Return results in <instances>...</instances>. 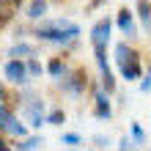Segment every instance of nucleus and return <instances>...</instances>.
<instances>
[{
	"instance_id": "20e7f679",
	"label": "nucleus",
	"mask_w": 151,
	"mask_h": 151,
	"mask_svg": "<svg viewBox=\"0 0 151 151\" xmlns=\"http://www.w3.org/2000/svg\"><path fill=\"white\" fill-rule=\"evenodd\" d=\"M110 30H113L110 19H99V22L93 25V30H91V41H93V50H96V52H102L104 47H107V41H110Z\"/></svg>"
},
{
	"instance_id": "a211bd4d",
	"label": "nucleus",
	"mask_w": 151,
	"mask_h": 151,
	"mask_svg": "<svg viewBox=\"0 0 151 151\" xmlns=\"http://www.w3.org/2000/svg\"><path fill=\"white\" fill-rule=\"evenodd\" d=\"M63 143H69V146H77V143H80V135H63Z\"/></svg>"
},
{
	"instance_id": "412c9836",
	"label": "nucleus",
	"mask_w": 151,
	"mask_h": 151,
	"mask_svg": "<svg viewBox=\"0 0 151 151\" xmlns=\"http://www.w3.org/2000/svg\"><path fill=\"white\" fill-rule=\"evenodd\" d=\"M140 88H143V91H151V74L143 80V85H140Z\"/></svg>"
},
{
	"instance_id": "b1692460",
	"label": "nucleus",
	"mask_w": 151,
	"mask_h": 151,
	"mask_svg": "<svg viewBox=\"0 0 151 151\" xmlns=\"http://www.w3.org/2000/svg\"><path fill=\"white\" fill-rule=\"evenodd\" d=\"M0 146H3V140H0Z\"/></svg>"
},
{
	"instance_id": "1a4fd4ad",
	"label": "nucleus",
	"mask_w": 151,
	"mask_h": 151,
	"mask_svg": "<svg viewBox=\"0 0 151 151\" xmlns=\"http://www.w3.org/2000/svg\"><path fill=\"white\" fill-rule=\"evenodd\" d=\"M137 11H140V19H143V28L151 33V3L148 0H137Z\"/></svg>"
},
{
	"instance_id": "dca6fc26",
	"label": "nucleus",
	"mask_w": 151,
	"mask_h": 151,
	"mask_svg": "<svg viewBox=\"0 0 151 151\" xmlns=\"http://www.w3.org/2000/svg\"><path fill=\"white\" fill-rule=\"evenodd\" d=\"M132 135H135V140H137V143H143V140H146V135H143V129H140L137 124H132Z\"/></svg>"
},
{
	"instance_id": "f3484780",
	"label": "nucleus",
	"mask_w": 151,
	"mask_h": 151,
	"mask_svg": "<svg viewBox=\"0 0 151 151\" xmlns=\"http://www.w3.org/2000/svg\"><path fill=\"white\" fill-rule=\"evenodd\" d=\"M47 121H50V124H60V121H63V113H60V110H52Z\"/></svg>"
},
{
	"instance_id": "f03ea898",
	"label": "nucleus",
	"mask_w": 151,
	"mask_h": 151,
	"mask_svg": "<svg viewBox=\"0 0 151 151\" xmlns=\"http://www.w3.org/2000/svg\"><path fill=\"white\" fill-rule=\"evenodd\" d=\"M115 63H118L124 80H137L140 77V60L127 44H115Z\"/></svg>"
},
{
	"instance_id": "aec40b11",
	"label": "nucleus",
	"mask_w": 151,
	"mask_h": 151,
	"mask_svg": "<svg viewBox=\"0 0 151 151\" xmlns=\"http://www.w3.org/2000/svg\"><path fill=\"white\" fill-rule=\"evenodd\" d=\"M129 146H132V143H129V137H124V140H121V148H118V151H129Z\"/></svg>"
},
{
	"instance_id": "6ab92c4d",
	"label": "nucleus",
	"mask_w": 151,
	"mask_h": 151,
	"mask_svg": "<svg viewBox=\"0 0 151 151\" xmlns=\"http://www.w3.org/2000/svg\"><path fill=\"white\" fill-rule=\"evenodd\" d=\"M28 72L30 74H41V66L36 63V60H30V63H28Z\"/></svg>"
},
{
	"instance_id": "7ed1b4c3",
	"label": "nucleus",
	"mask_w": 151,
	"mask_h": 151,
	"mask_svg": "<svg viewBox=\"0 0 151 151\" xmlns=\"http://www.w3.org/2000/svg\"><path fill=\"white\" fill-rule=\"evenodd\" d=\"M0 129L8 132V135H17V137H25V127L19 121H17V115L6 107V104H0Z\"/></svg>"
},
{
	"instance_id": "f257e3e1",
	"label": "nucleus",
	"mask_w": 151,
	"mask_h": 151,
	"mask_svg": "<svg viewBox=\"0 0 151 151\" xmlns=\"http://www.w3.org/2000/svg\"><path fill=\"white\" fill-rule=\"evenodd\" d=\"M36 36L44 41H52V44H69L80 36V28L69 19H47V22L39 25Z\"/></svg>"
},
{
	"instance_id": "0eeeda50",
	"label": "nucleus",
	"mask_w": 151,
	"mask_h": 151,
	"mask_svg": "<svg viewBox=\"0 0 151 151\" xmlns=\"http://www.w3.org/2000/svg\"><path fill=\"white\" fill-rule=\"evenodd\" d=\"M19 3L22 0H0V28L11 22V17L19 11Z\"/></svg>"
},
{
	"instance_id": "2eb2a0df",
	"label": "nucleus",
	"mask_w": 151,
	"mask_h": 151,
	"mask_svg": "<svg viewBox=\"0 0 151 151\" xmlns=\"http://www.w3.org/2000/svg\"><path fill=\"white\" fill-rule=\"evenodd\" d=\"M50 74L60 77V74H63V63H60V60H52V63H50Z\"/></svg>"
},
{
	"instance_id": "4468645a",
	"label": "nucleus",
	"mask_w": 151,
	"mask_h": 151,
	"mask_svg": "<svg viewBox=\"0 0 151 151\" xmlns=\"http://www.w3.org/2000/svg\"><path fill=\"white\" fill-rule=\"evenodd\" d=\"M39 146H41V140L39 137H30V140H25V143L19 146V151H36Z\"/></svg>"
},
{
	"instance_id": "ddd939ff",
	"label": "nucleus",
	"mask_w": 151,
	"mask_h": 151,
	"mask_svg": "<svg viewBox=\"0 0 151 151\" xmlns=\"http://www.w3.org/2000/svg\"><path fill=\"white\" fill-rule=\"evenodd\" d=\"M63 85H66V91H69V93H80V88H83L85 83L74 74V77H69V83H63Z\"/></svg>"
},
{
	"instance_id": "6e6552de",
	"label": "nucleus",
	"mask_w": 151,
	"mask_h": 151,
	"mask_svg": "<svg viewBox=\"0 0 151 151\" xmlns=\"http://www.w3.org/2000/svg\"><path fill=\"white\" fill-rule=\"evenodd\" d=\"M118 28H121V33L124 36H135V19H132V14L127 11V8H124V11L118 14Z\"/></svg>"
},
{
	"instance_id": "f8f14e48",
	"label": "nucleus",
	"mask_w": 151,
	"mask_h": 151,
	"mask_svg": "<svg viewBox=\"0 0 151 151\" xmlns=\"http://www.w3.org/2000/svg\"><path fill=\"white\" fill-rule=\"evenodd\" d=\"M11 58H17V55H28V58H33L36 55V50L30 47V44H17V47H11V52H8Z\"/></svg>"
},
{
	"instance_id": "9b49d317",
	"label": "nucleus",
	"mask_w": 151,
	"mask_h": 151,
	"mask_svg": "<svg viewBox=\"0 0 151 151\" xmlns=\"http://www.w3.org/2000/svg\"><path fill=\"white\" fill-rule=\"evenodd\" d=\"M44 11H47V0H33V3L28 6V17H30V19L44 17Z\"/></svg>"
},
{
	"instance_id": "423d86ee",
	"label": "nucleus",
	"mask_w": 151,
	"mask_h": 151,
	"mask_svg": "<svg viewBox=\"0 0 151 151\" xmlns=\"http://www.w3.org/2000/svg\"><path fill=\"white\" fill-rule=\"evenodd\" d=\"M6 77H8V83L25 85L28 83V66H25L22 60H8L6 63Z\"/></svg>"
},
{
	"instance_id": "4be33fe9",
	"label": "nucleus",
	"mask_w": 151,
	"mask_h": 151,
	"mask_svg": "<svg viewBox=\"0 0 151 151\" xmlns=\"http://www.w3.org/2000/svg\"><path fill=\"white\" fill-rule=\"evenodd\" d=\"M0 151H8V148H6V146H0Z\"/></svg>"
},
{
	"instance_id": "5701e85b",
	"label": "nucleus",
	"mask_w": 151,
	"mask_h": 151,
	"mask_svg": "<svg viewBox=\"0 0 151 151\" xmlns=\"http://www.w3.org/2000/svg\"><path fill=\"white\" fill-rule=\"evenodd\" d=\"M0 96H3V88H0Z\"/></svg>"
},
{
	"instance_id": "9d476101",
	"label": "nucleus",
	"mask_w": 151,
	"mask_h": 151,
	"mask_svg": "<svg viewBox=\"0 0 151 151\" xmlns=\"http://www.w3.org/2000/svg\"><path fill=\"white\" fill-rule=\"evenodd\" d=\"M96 118H110V104H107V99H104V93L99 91L96 93Z\"/></svg>"
},
{
	"instance_id": "39448f33",
	"label": "nucleus",
	"mask_w": 151,
	"mask_h": 151,
	"mask_svg": "<svg viewBox=\"0 0 151 151\" xmlns=\"http://www.w3.org/2000/svg\"><path fill=\"white\" fill-rule=\"evenodd\" d=\"M25 110H28V121L30 127H41L44 124V102H39L36 96H25Z\"/></svg>"
}]
</instances>
